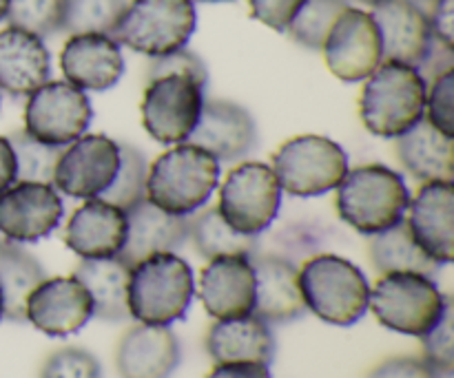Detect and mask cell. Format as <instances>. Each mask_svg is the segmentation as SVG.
Masks as SVG:
<instances>
[{
  "label": "cell",
  "instance_id": "39",
  "mask_svg": "<svg viewBox=\"0 0 454 378\" xmlns=\"http://www.w3.org/2000/svg\"><path fill=\"white\" fill-rule=\"evenodd\" d=\"M424 118L443 135L454 137V69L428 84Z\"/></svg>",
  "mask_w": 454,
  "mask_h": 378
},
{
  "label": "cell",
  "instance_id": "34",
  "mask_svg": "<svg viewBox=\"0 0 454 378\" xmlns=\"http://www.w3.org/2000/svg\"><path fill=\"white\" fill-rule=\"evenodd\" d=\"M146 173L149 164L145 153L131 144H120V168L102 199L127 212L137 202L146 199Z\"/></svg>",
  "mask_w": 454,
  "mask_h": 378
},
{
  "label": "cell",
  "instance_id": "2",
  "mask_svg": "<svg viewBox=\"0 0 454 378\" xmlns=\"http://www.w3.org/2000/svg\"><path fill=\"white\" fill-rule=\"evenodd\" d=\"M195 282L191 266L176 252H158L131 266L129 314L146 326H171L191 308Z\"/></svg>",
  "mask_w": 454,
  "mask_h": 378
},
{
  "label": "cell",
  "instance_id": "14",
  "mask_svg": "<svg viewBox=\"0 0 454 378\" xmlns=\"http://www.w3.org/2000/svg\"><path fill=\"white\" fill-rule=\"evenodd\" d=\"M65 217V204L51 184L13 181L0 193V233L12 243L49 237Z\"/></svg>",
  "mask_w": 454,
  "mask_h": 378
},
{
  "label": "cell",
  "instance_id": "30",
  "mask_svg": "<svg viewBox=\"0 0 454 378\" xmlns=\"http://www.w3.org/2000/svg\"><path fill=\"white\" fill-rule=\"evenodd\" d=\"M371 259L372 266L381 274L388 273H419L426 277H437L442 266L434 264L428 255L419 248L412 237L411 228L403 217L399 224L390 226L384 233L372 235L371 239Z\"/></svg>",
  "mask_w": 454,
  "mask_h": 378
},
{
  "label": "cell",
  "instance_id": "44",
  "mask_svg": "<svg viewBox=\"0 0 454 378\" xmlns=\"http://www.w3.org/2000/svg\"><path fill=\"white\" fill-rule=\"evenodd\" d=\"M433 38L454 47V0H434L428 13Z\"/></svg>",
  "mask_w": 454,
  "mask_h": 378
},
{
  "label": "cell",
  "instance_id": "35",
  "mask_svg": "<svg viewBox=\"0 0 454 378\" xmlns=\"http://www.w3.org/2000/svg\"><path fill=\"white\" fill-rule=\"evenodd\" d=\"M127 0H67L62 31L74 34H114Z\"/></svg>",
  "mask_w": 454,
  "mask_h": 378
},
{
  "label": "cell",
  "instance_id": "22",
  "mask_svg": "<svg viewBox=\"0 0 454 378\" xmlns=\"http://www.w3.org/2000/svg\"><path fill=\"white\" fill-rule=\"evenodd\" d=\"M182 361V345L168 326L131 328L115 352L120 378H171Z\"/></svg>",
  "mask_w": 454,
  "mask_h": 378
},
{
  "label": "cell",
  "instance_id": "42",
  "mask_svg": "<svg viewBox=\"0 0 454 378\" xmlns=\"http://www.w3.org/2000/svg\"><path fill=\"white\" fill-rule=\"evenodd\" d=\"M368 378H442L424 359L419 357H393L380 363Z\"/></svg>",
  "mask_w": 454,
  "mask_h": 378
},
{
  "label": "cell",
  "instance_id": "10",
  "mask_svg": "<svg viewBox=\"0 0 454 378\" xmlns=\"http://www.w3.org/2000/svg\"><path fill=\"white\" fill-rule=\"evenodd\" d=\"M204 91L207 87L191 75L168 73L149 80L140 104L145 131L164 146L189 142L207 102Z\"/></svg>",
  "mask_w": 454,
  "mask_h": 378
},
{
  "label": "cell",
  "instance_id": "46",
  "mask_svg": "<svg viewBox=\"0 0 454 378\" xmlns=\"http://www.w3.org/2000/svg\"><path fill=\"white\" fill-rule=\"evenodd\" d=\"M16 181V158L7 137L0 135V193Z\"/></svg>",
  "mask_w": 454,
  "mask_h": 378
},
{
  "label": "cell",
  "instance_id": "5",
  "mask_svg": "<svg viewBox=\"0 0 454 378\" xmlns=\"http://www.w3.org/2000/svg\"><path fill=\"white\" fill-rule=\"evenodd\" d=\"M306 310L331 326L348 328L368 312L371 283L366 274L340 255H315L297 270Z\"/></svg>",
  "mask_w": 454,
  "mask_h": 378
},
{
  "label": "cell",
  "instance_id": "52",
  "mask_svg": "<svg viewBox=\"0 0 454 378\" xmlns=\"http://www.w3.org/2000/svg\"><path fill=\"white\" fill-rule=\"evenodd\" d=\"M0 321H3V295H0Z\"/></svg>",
  "mask_w": 454,
  "mask_h": 378
},
{
  "label": "cell",
  "instance_id": "17",
  "mask_svg": "<svg viewBox=\"0 0 454 378\" xmlns=\"http://www.w3.org/2000/svg\"><path fill=\"white\" fill-rule=\"evenodd\" d=\"M408 228L421 251L439 266L454 257V189L452 181H428L408 204Z\"/></svg>",
  "mask_w": 454,
  "mask_h": 378
},
{
  "label": "cell",
  "instance_id": "48",
  "mask_svg": "<svg viewBox=\"0 0 454 378\" xmlns=\"http://www.w3.org/2000/svg\"><path fill=\"white\" fill-rule=\"evenodd\" d=\"M193 3H208V4H215V3H235V0H193Z\"/></svg>",
  "mask_w": 454,
  "mask_h": 378
},
{
  "label": "cell",
  "instance_id": "37",
  "mask_svg": "<svg viewBox=\"0 0 454 378\" xmlns=\"http://www.w3.org/2000/svg\"><path fill=\"white\" fill-rule=\"evenodd\" d=\"M452 321H454V310H452V299H450L437 326L421 336V339H424V361L428 363V366L433 367V370L442 378H450L454 372Z\"/></svg>",
  "mask_w": 454,
  "mask_h": 378
},
{
  "label": "cell",
  "instance_id": "11",
  "mask_svg": "<svg viewBox=\"0 0 454 378\" xmlns=\"http://www.w3.org/2000/svg\"><path fill=\"white\" fill-rule=\"evenodd\" d=\"M93 106L82 89L67 80H49L35 89L25 106V131L51 146L71 144L87 133Z\"/></svg>",
  "mask_w": 454,
  "mask_h": 378
},
{
  "label": "cell",
  "instance_id": "13",
  "mask_svg": "<svg viewBox=\"0 0 454 378\" xmlns=\"http://www.w3.org/2000/svg\"><path fill=\"white\" fill-rule=\"evenodd\" d=\"M322 51L331 73L341 82H362L384 62L380 29L371 13L357 7L337 18Z\"/></svg>",
  "mask_w": 454,
  "mask_h": 378
},
{
  "label": "cell",
  "instance_id": "24",
  "mask_svg": "<svg viewBox=\"0 0 454 378\" xmlns=\"http://www.w3.org/2000/svg\"><path fill=\"white\" fill-rule=\"evenodd\" d=\"M189 239V217L168 215L142 199L127 211V239L118 259L131 268L158 252H177Z\"/></svg>",
  "mask_w": 454,
  "mask_h": 378
},
{
  "label": "cell",
  "instance_id": "28",
  "mask_svg": "<svg viewBox=\"0 0 454 378\" xmlns=\"http://www.w3.org/2000/svg\"><path fill=\"white\" fill-rule=\"evenodd\" d=\"M129 268L118 257L109 259H82L71 277L87 288L93 304V317L106 323H122L131 319L127 304Z\"/></svg>",
  "mask_w": 454,
  "mask_h": 378
},
{
  "label": "cell",
  "instance_id": "38",
  "mask_svg": "<svg viewBox=\"0 0 454 378\" xmlns=\"http://www.w3.org/2000/svg\"><path fill=\"white\" fill-rule=\"evenodd\" d=\"M40 378H102V366L89 350L62 348L44 361Z\"/></svg>",
  "mask_w": 454,
  "mask_h": 378
},
{
  "label": "cell",
  "instance_id": "4",
  "mask_svg": "<svg viewBox=\"0 0 454 378\" xmlns=\"http://www.w3.org/2000/svg\"><path fill=\"white\" fill-rule=\"evenodd\" d=\"M335 190L341 220L368 237L399 224L411 204L403 177L384 164L348 168Z\"/></svg>",
  "mask_w": 454,
  "mask_h": 378
},
{
  "label": "cell",
  "instance_id": "7",
  "mask_svg": "<svg viewBox=\"0 0 454 378\" xmlns=\"http://www.w3.org/2000/svg\"><path fill=\"white\" fill-rule=\"evenodd\" d=\"M198 27L193 0H131L111 38L149 58L184 49Z\"/></svg>",
  "mask_w": 454,
  "mask_h": 378
},
{
  "label": "cell",
  "instance_id": "36",
  "mask_svg": "<svg viewBox=\"0 0 454 378\" xmlns=\"http://www.w3.org/2000/svg\"><path fill=\"white\" fill-rule=\"evenodd\" d=\"M67 0H9V27L29 31L38 38H49L62 31Z\"/></svg>",
  "mask_w": 454,
  "mask_h": 378
},
{
  "label": "cell",
  "instance_id": "41",
  "mask_svg": "<svg viewBox=\"0 0 454 378\" xmlns=\"http://www.w3.org/2000/svg\"><path fill=\"white\" fill-rule=\"evenodd\" d=\"M304 0H248L251 16L275 31H286Z\"/></svg>",
  "mask_w": 454,
  "mask_h": 378
},
{
  "label": "cell",
  "instance_id": "16",
  "mask_svg": "<svg viewBox=\"0 0 454 378\" xmlns=\"http://www.w3.org/2000/svg\"><path fill=\"white\" fill-rule=\"evenodd\" d=\"M189 142L211 153L220 164L242 162L257 146V124L251 111L238 102L208 100Z\"/></svg>",
  "mask_w": 454,
  "mask_h": 378
},
{
  "label": "cell",
  "instance_id": "27",
  "mask_svg": "<svg viewBox=\"0 0 454 378\" xmlns=\"http://www.w3.org/2000/svg\"><path fill=\"white\" fill-rule=\"evenodd\" d=\"M397 158L421 184L454 180L452 137L437 131L426 118L397 137Z\"/></svg>",
  "mask_w": 454,
  "mask_h": 378
},
{
  "label": "cell",
  "instance_id": "12",
  "mask_svg": "<svg viewBox=\"0 0 454 378\" xmlns=\"http://www.w3.org/2000/svg\"><path fill=\"white\" fill-rule=\"evenodd\" d=\"M120 168V144L106 135H87L62 149L53 171V189L74 199L105 195Z\"/></svg>",
  "mask_w": 454,
  "mask_h": 378
},
{
  "label": "cell",
  "instance_id": "33",
  "mask_svg": "<svg viewBox=\"0 0 454 378\" xmlns=\"http://www.w3.org/2000/svg\"><path fill=\"white\" fill-rule=\"evenodd\" d=\"M7 140L12 144L13 158H16V181L51 184L58 158L62 153V146H51L44 144V142H38L25 128L22 131H13L12 135H7Z\"/></svg>",
  "mask_w": 454,
  "mask_h": 378
},
{
  "label": "cell",
  "instance_id": "31",
  "mask_svg": "<svg viewBox=\"0 0 454 378\" xmlns=\"http://www.w3.org/2000/svg\"><path fill=\"white\" fill-rule=\"evenodd\" d=\"M189 239L204 259L229 255L251 257L260 251V237H248L231 228L217 206L200 208L189 217Z\"/></svg>",
  "mask_w": 454,
  "mask_h": 378
},
{
  "label": "cell",
  "instance_id": "50",
  "mask_svg": "<svg viewBox=\"0 0 454 378\" xmlns=\"http://www.w3.org/2000/svg\"><path fill=\"white\" fill-rule=\"evenodd\" d=\"M9 243H12V242H9V239H7V237H4V235H3V233H0V248L9 246Z\"/></svg>",
  "mask_w": 454,
  "mask_h": 378
},
{
  "label": "cell",
  "instance_id": "23",
  "mask_svg": "<svg viewBox=\"0 0 454 378\" xmlns=\"http://www.w3.org/2000/svg\"><path fill=\"white\" fill-rule=\"evenodd\" d=\"M384 60L417 66L433 40L428 12L412 0H381L371 12Z\"/></svg>",
  "mask_w": 454,
  "mask_h": 378
},
{
  "label": "cell",
  "instance_id": "43",
  "mask_svg": "<svg viewBox=\"0 0 454 378\" xmlns=\"http://www.w3.org/2000/svg\"><path fill=\"white\" fill-rule=\"evenodd\" d=\"M419 71V75L424 78L426 84L434 82L437 78H442L443 73L454 69V47H448L442 40L433 38L430 40L428 49H426L424 58L419 60V65L415 66Z\"/></svg>",
  "mask_w": 454,
  "mask_h": 378
},
{
  "label": "cell",
  "instance_id": "20",
  "mask_svg": "<svg viewBox=\"0 0 454 378\" xmlns=\"http://www.w3.org/2000/svg\"><path fill=\"white\" fill-rule=\"evenodd\" d=\"M255 270V308L253 314L269 326H286L304 317L297 266L288 257L264 255L257 251L248 257Z\"/></svg>",
  "mask_w": 454,
  "mask_h": 378
},
{
  "label": "cell",
  "instance_id": "40",
  "mask_svg": "<svg viewBox=\"0 0 454 378\" xmlns=\"http://www.w3.org/2000/svg\"><path fill=\"white\" fill-rule=\"evenodd\" d=\"M168 73H182L191 75L193 80H198L200 84L207 87L208 84V71L204 65L202 58L198 53L189 51V49H177V51L167 53V56L151 58L149 66H146V80L160 78V75Z\"/></svg>",
  "mask_w": 454,
  "mask_h": 378
},
{
  "label": "cell",
  "instance_id": "15",
  "mask_svg": "<svg viewBox=\"0 0 454 378\" xmlns=\"http://www.w3.org/2000/svg\"><path fill=\"white\" fill-rule=\"evenodd\" d=\"M25 319L43 335L65 339L93 319L91 297L75 277L43 279L27 299Z\"/></svg>",
  "mask_w": 454,
  "mask_h": 378
},
{
  "label": "cell",
  "instance_id": "8",
  "mask_svg": "<svg viewBox=\"0 0 454 378\" xmlns=\"http://www.w3.org/2000/svg\"><path fill=\"white\" fill-rule=\"evenodd\" d=\"M273 173L282 193L293 197H319L340 186L348 173V155L324 135H297L273 155Z\"/></svg>",
  "mask_w": 454,
  "mask_h": 378
},
{
  "label": "cell",
  "instance_id": "51",
  "mask_svg": "<svg viewBox=\"0 0 454 378\" xmlns=\"http://www.w3.org/2000/svg\"><path fill=\"white\" fill-rule=\"evenodd\" d=\"M412 3H417V4H433L434 0H412Z\"/></svg>",
  "mask_w": 454,
  "mask_h": 378
},
{
  "label": "cell",
  "instance_id": "47",
  "mask_svg": "<svg viewBox=\"0 0 454 378\" xmlns=\"http://www.w3.org/2000/svg\"><path fill=\"white\" fill-rule=\"evenodd\" d=\"M7 9H9V0H0V22L7 18Z\"/></svg>",
  "mask_w": 454,
  "mask_h": 378
},
{
  "label": "cell",
  "instance_id": "3",
  "mask_svg": "<svg viewBox=\"0 0 454 378\" xmlns=\"http://www.w3.org/2000/svg\"><path fill=\"white\" fill-rule=\"evenodd\" d=\"M428 84L419 71L402 62L384 60L371 75L359 96V118L377 137L397 140L424 118Z\"/></svg>",
  "mask_w": 454,
  "mask_h": 378
},
{
  "label": "cell",
  "instance_id": "26",
  "mask_svg": "<svg viewBox=\"0 0 454 378\" xmlns=\"http://www.w3.org/2000/svg\"><path fill=\"white\" fill-rule=\"evenodd\" d=\"M207 352L217 363H264L275 359V336L255 314L215 321L207 336Z\"/></svg>",
  "mask_w": 454,
  "mask_h": 378
},
{
  "label": "cell",
  "instance_id": "9",
  "mask_svg": "<svg viewBox=\"0 0 454 378\" xmlns=\"http://www.w3.org/2000/svg\"><path fill=\"white\" fill-rule=\"evenodd\" d=\"M279 208L282 186L269 164L242 162L222 181L217 211L238 233L260 237L278 220Z\"/></svg>",
  "mask_w": 454,
  "mask_h": 378
},
{
  "label": "cell",
  "instance_id": "45",
  "mask_svg": "<svg viewBox=\"0 0 454 378\" xmlns=\"http://www.w3.org/2000/svg\"><path fill=\"white\" fill-rule=\"evenodd\" d=\"M207 378H270L264 363H217Z\"/></svg>",
  "mask_w": 454,
  "mask_h": 378
},
{
  "label": "cell",
  "instance_id": "18",
  "mask_svg": "<svg viewBox=\"0 0 454 378\" xmlns=\"http://www.w3.org/2000/svg\"><path fill=\"white\" fill-rule=\"evenodd\" d=\"M65 80L87 91H109L122 80V47L106 34H74L60 53Z\"/></svg>",
  "mask_w": 454,
  "mask_h": 378
},
{
  "label": "cell",
  "instance_id": "19",
  "mask_svg": "<svg viewBox=\"0 0 454 378\" xmlns=\"http://www.w3.org/2000/svg\"><path fill=\"white\" fill-rule=\"evenodd\" d=\"M200 299L215 321L253 314L255 270L248 257L229 255L208 259L200 277Z\"/></svg>",
  "mask_w": 454,
  "mask_h": 378
},
{
  "label": "cell",
  "instance_id": "6",
  "mask_svg": "<svg viewBox=\"0 0 454 378\" xmlns=\"http://www.w3.org/2000/svg\"><path fill=\"white\" fill-rule=\"evenodd\" d=\"M450 297L439 290L433 277L419 273L381 274L371 288L368 310L388 330L406 336H424L443 317Z\"/></svg>",
  "mask_w": 454,
  "mask_h": 378
},
{
  "label": "cell",
  "instance_id": "21",
  "mask_svg": "<svg viewBox=\"0 0 454 378\" xmlns=\"http://www.w3.org/2000/svg\"><path fill=\"white\" fill-rule=\"evenodd\" d=\"M127 239V212L106 199H87L65 228V243L80 259L118 257Z\"/></svg>",
  "mask_w": 454,
  "mask_h": 378
},
{
  "label": "cell",
  "instance_id": "32",
  "mask_svg": "<svg viewBox=\"0 0 454 378\" xmlns=\"http://www.w3.org/2000/svg\"><path fill=\"white\" fill-rule=\"evenodd\" d=\"M348 7V0H304L286 34L301 47L322 51L333 25Z\"/></svg>",
  "mask_w": 454,
  "mask_h": 378
},
{
  "label": "cell",
  "instance_id": "49",
  "mask_svg": "<svg viewBox=\"0 0 454 378\" xmlns=\"http://www.w3.org/2000/svg\"><path fill=\"white\" fill-rule=\"evenodd\" d=\"M355 3H362V4H371V7H375V4H380L381 0H355Z\"/></svg>",
  "mask_w": 454,
  "mask_h": 378
},
{
  "label": "cell",
  "instance_id": "1",
  "mask_svg": "<svg viewBox=\"0 0 454 378\" xmlns=\"http://www.w3.org/2000/svg\"><path fill=\"white\" fill-rule=\"evenodd\" d=\"M220 184V162L191 142L173 144L149 166L146 199L160 211L191 217L207 206Z\"/></svg>",
  "mask_w": 454,
  "mask_h": 378
},
{
  "label": "cell",
  "instance_id": "25",
  "mask_svg": "<svg viewBox=\"0 0 454 378\" xmlns=\"http://www.w3.org/2000/svg\"><path fill=\"white\" fill-rule=\"evenodd\" d=\"M51 56L43 38L7 27L0 31V91L13 97H29L49 82Z\"/></svg>",
  "mask_w": 454,
  "mask_h": 378
},
{
  "label": "cell",
  "instance_id": "29",
  "mask_svg": "<svg viewBox=\"0 0 454 378\" xmlns=\"http://www.w3.org/2000/svg\"><path fill=\"white\" fill-rule=\"evenodd\" d=\"M43 279L44 268L20 243L0 248V295H3V319L25 323L27 299Z\"/></svg>",
  "mask_w": 454,
  "mask_h": 378
}]
</instances>
